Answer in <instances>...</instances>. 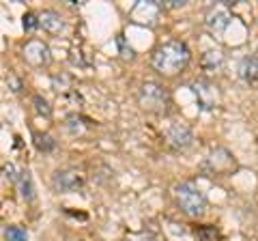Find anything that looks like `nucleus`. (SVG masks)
Returning a JSON list of instances; mask_svg holds the SVG:
<instances>
[{"instance_id":"obj_14","label":"nucleus","mask_w":258,"mask_h":241,"mask_svg":"<svg viewBox=\"0 0 258 241\" xmlns=\"http://www.w3.org/2000/svg\"><path fill=\"white\" fill-rule=\"evenodd\" d=\"M35 138H37V147L41 149V151H52V149H54V144H56L47 134H43V136H41V134H37Z\"/></svg>"},{"instance_id":"obj_6","label":"nucleus","mask_w":258,"mask_h":241,"mask_svg":"<svg viewBox=\"0 0 258 241\" xmlns=\"http://www.w3.org/2000/svg\"><path fill=\"white\" fill-rule=\"evenodd\" d=\"M39 28H43L45 33H50V35H60L64 30V20L60 18V13L45 9L39 13Z\"/></svg>"},{"instance_id":"obj_15","label":"nucleus","mask_w":258,"mask_h":241,"mask_svg":"<svg viewBox=\"0 0 258 241\" xmlns=\"http://www.w3.org/2000/svg\"><path fill=\"white\" fill-rule=\"evenodd\" d=\"M3 170H5V176H7V179H9L11 183H18V181H20L22 172L18 174V168H15L13 164H5V166H3Z\"/></svg>"},{"instance_id":"obj_16","label":"nucleus","mask_w":258,"mask_h":241,"mask_svg":"<svg viewBox=\"0 0 258 241\" xmlns=\"http://www.w3.org/2000/svg\"><path fill=\"white\" fill-rule=\"evenodd\" d=\"M166 9H179V7H185V0H168V5H164Z\"/></svg>"},{"instance_id":"obj_8","label":"nucleus","mask_w":258,"mask_h":241,"mask_svg":"<svg viewBox=\"0 0 258 241\" xmlns=\"http://www.w3.org/2000/svg\"><path fill=\"white\" fill-rule=\"evenodd\" d=\"M168 140H170V144L176 147V149H187L191 144V140H194V136H191L187 125L176 123V125H172L170 130H168Z\"/></svg>"},{"instance_id":"obj_2","label":"nucleus","mask_w":258,"mask_h":241,"mask_svg":"<svg viewBox=\"0 0 258 241\" xmlns=\"http://www.w3.org/2000/svg\"><path fill=\"white\" fill-rule=\"evenodd\" d=\"M174 198H176V205L181 207V211L185 215H189V218H203L205 211H207L205 194L196 186H191V183H181V186H176Z\"/></svg>"},{"instance_id":"obj_10","label":"nucleus","mask_w":258,"mask_h":241,"mask_svg":"<svg viewBox=\"0 0 258 241\" xmlns=\"http://www.w3.org/2000/svg\"><path fill=\"white\" fill-rule=\"evenodd\" d=\"M5 239L7 241H26L28 232H26V228L18 226V224H9V226L5 228Z\"/></svg>"},{"instance_id":"obj_12","label":"nucleus","mask_w":258,"mask_h":241,"mask_svg":"<svg viewBox=\"0 0 258 241\" xmlns=\"http://www.w3.org/2000/svg\"><path fill=\"white\" fill-rule=\"evenodd\" d=\"M32 103H35V110H37L41 116H45V118H50V116H52L50 103H47V101L41 97V95H35V97H32Z\"/></svg>"},{"instance_id":"obj_3","label":"nucleus","mask_w":258,"mask_h":241,"mask_svg":"<svg viewBox=\"0 0 258 241\" xmlns=\"http://www.w3.org/2000/svg\"><path fill=\"white\" fill-rule=\"evenodd\" d=\"M170 101V95L159 82H142L138 88V103L149 112H164Z\"/></svg>"},{"instance_id":"obj_5","label":"nucleus","mask_w":258,"mask_h":241,"mask_svg":"<svg viewBox=\"0 0 258 241\" xmlns=\"http://www.w3.org/2000/svg\"><path fill=\"white\" fill-rule=\"evenodd\" d=\"M52 183L58 192H78L84 186V176L78 170H58L54 172Z\"/></svg>"},{"instance_id":"obj_13","label":"nucleus","mask_w":258,"mask_h":241,"mask_svg":"<svg viewBox=\"0 0 258 241\" xmlns=\"http://www.w3.org/2000/svg\"><path fill=\"white\" fill-rule=\"evenodd\" d=\"M24 30H28V33H32V30H37L39 28V15L35 13H26L24 15Z\"/></svg>"},{"instance_id":"obj_1","label":"nucleus","mask_w":258,"mask_h":241,"mask_svg":"<svg viewBox=\"0 0 258 241\" xmlns=\"http://www.w3.org/2000/svg\"><path fill=\"white\" fill-rule=\"evenodd\" d=\"M189 61H191L189 47L185 41H179V39H170V41L157 45L151 56L153 69L159 76H166V78H172L176 74H181V71H185Z\"/></svg>"},{"instance_id":"obj_4","label":"nucleus","mask_w":258,"mask_h":241,"mask_svg":"<svg viewBox=\"0 0 258 241\" xmlns=\"http://www.w3.org/2000/svg\"><path fill=\"white\" fill-rule=\"evenodd\" d=\"M22 56H24V61L32 67H47L52 63L50 47H47L43 41H39V39H30V41H26V45L22 47Z\"/></svg>"},{"instance_id":"obj_7","label":"nucleus","mask_w":258,"mask_h":241,"mask_svg":"<svg viewBox=\"0 0 258 241\" xmlns=\"http://www.w3.org/2000/svg\"><path fill=\"white\" fill-rule=\"evenodd\" d=\"M239 76L245 84L249 86H258V54L254 56H245L239 65Z\"/></svg>"},{"instance_id":"obj_11","label":"nucleus","mask_w":258,"mask_h":241,"mask_svg":"<svg viewBox=\"0 0 258 241\" xmlns=\"http://www.w3.org/2000/svg\"><path fill=\"white\" fill-rule=\"evenodd\" d=\"M18 186H20V194L26 198V200H30L32 198V181H30V174L28 172H22Z\"/></svg>"},{"instance_id":"obj_17","label":"nucleus","mask_w":258,"mask_h":241,"mask_svg":"<svg viewBox=\"0 0 258 241\" xmlns=\"http://www.w3.org/2000/svg\"><path fill=\"white\" fill-rule=\"evenodd\" d=\"M256 54H258V52H256Z\"/></svg>"},{"instance_id":"obj_9","label":"nucleus","mask_w":258,"mask_h":241,"mask_svg":"<svg viewBox=\"0 0 258 241\" xmlns=\"http://www.w3.org/2000/svg\"><path fill=\"white\" fill-rule=\"evenodd\" d=\"M207 26L211 28V33H217V35H220L222 30L228 26V15H226L224 11H215V13H211V15H209V20H207Z\"/></svg>"}]
</instances>
